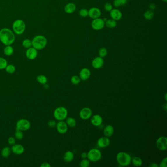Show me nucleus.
<instances>
[{
    "mask_svg": "<svg viewBox=\"0 0 167 167\" xmlns=\"http://www.w3.org/2000/svg\"><path fill=\"white\" fill-rule=\"evenodd\" d=\"M127 1H130V0H127Z\"/></svg>",
    "mask_w": 167,
    "mask_h": 167,
    "instance_id": "obj_50",
    "label": "nucleus"
},
{
    "mask_svg": "<svg viewBox=\"0 0 167 167\" xmlns=\"http://www.w3.org/2000/svg\"><path fill=\"white\" fill-rule=\"evenodd\" d=\"M156 145L158 150L165 151L167 149V138L165 136H161L157 140Z\"/></svg>",
    "mask_w": 167,
    "mask_h": 167,
    "instance_id": "obj_9",
    "label": "nucleus"
},
{
    "mask_svg": "<svg viewBox=\"0 0 167 167\" xmlns=\"http://www.w3.org/2000/svg\"><path fill=\"white\" fill-rule=\"evenodd\" d=\"M99 57H104L107 55V50L105 48H101L99 51Z\"/></svg>",
    "mask_w": 167,
    "mask_h": 167,
    "instance_id": "obj_35",
    "label": "nucleus"
},
{
    "mask_svg": "<svg viewBox=\"0 0 167 167\" xmlns=\"http://www.w3.org/2000/svg\"><path fill=\"white\" fill-rule=\"evenodd\" d=\"M11 151L16 155H20L23 154L25 149L22 145L20 144H14L11 147Z\"/></svg>",
    "mask_w": 167,
    "mask_h": 167,
    "instance_id": "obj_19",
    "label": "nucleus"
},
{
    "mask_svg": "<svg viewBox=\"0 0 167 167\" xmlns=\"http://www.w3.org/2000/svg\"><path fill=\"white\" fill-rule=\"evenodd\" d=\"M81 81L80 77L78 75H73L71 78V81L74 85H78L80 83Z\"/></svg>",
    "mask_w": 167,
    "mask_h": 167,
    "instance_id": "obj_31",
    "label": "nucleus"
},
{
    "mask_svg": "<svg viewBox=\"0 0 167 167\" xmlns=\"http://www.w3.org/2000/svg\"><path fill=\"white\" fill-rule=\"evenodd\" d=\"M22 45L24 47L28 49L32 46V41H31L29 39H26L23 41Z\"/></svg>",
    "mask_w": 167,
    "mask_h": 167,
    "instance_id": "obj_32",
    "label": "nucleus"
},
{
    "mask_svg": "<svg viewBox=\"0 0 167 167\" xmlns=\"http://www.w3.org/2000/svg\"><path fill=\"white\" fill-rule=\"evenodd\" d=\"M114 132V129L113 126L111 125H107L103 129V134L105 136L107 137H110L113 135Z\"/></svg>",
    "mask_w": 167,
    "mask_h": 167,
    "instance_id": "obj_20",
    "label": "nucleus"
},
{
    "mask_svg": "<svg viewBox=\"0 0 167 167\" xmlns=\"http://www.w3.org/2000/svg\"><path fill=\"white\" fill-rule=\"evenodd\" d=\"M47 44V40L43 35H37L32 40V46L35 49L42 50L44 49Z\"/></svg>",
    "mask_w": 167,
    "mask_h": 167,
    "instance_id": "obj_3",
    "label": "nucleus"
},
{
    "mask_svg": "<svg viewBox=\"0 0 167 167\" xmlns=\"http://www.w3.org/2000/svg\"><path fill=\"white\" fill-rule=\"evenodd\" d=\"M74 158V153L71 151H67L65 153L63 157V159L66 162H71L73 160Z\"/></svg>",
    "mask_w": 167,
    "mask_h": 167,
    "instance_id": "obj_22",
    "label": "nucleus"
},
{
    "mask_svg": "<svg viewBox=\"0 0 167 167\" xmlns=\"http://www.w3.org/2000/svg\"><path fill=\"white\" fill-rule=\"evenodd\" d=\"M163 2H165V3H167V0H162Z\"/></svg>",
    "mask_w": 167,
    "mask_h": 167,
    "instance_id": "obj_49",
    "label": "nucleus"
},
{
    "mask_svg": "<svg viewBox=\"0 0 167 167\" xmlns=\"http://www.w3.org/2000/svg\"><path fill=\"white\" fill-rule=\"evenodd\" d=\"M120 2L121 6H124L127 3V0H120Z\"/></svg>",
    "mask_w": 167,
    "mask_h": 167,
    "instance_id": "obj_47",
    "label": "nucleus"
},
{
    "mask_svg": "<svg viewBox=\"0 0 167 167\" xmlns=\"http://www.w3.org/2000/svg\"><path fill=\"white\" fill-rule=\"evenodd\" d=\"M41 167H51V165H50L49 163H43L41 164V165L40 166Z\"/></svg>",
    "mask_w": 167,
    "mask_h": 167,
    "instance_id": "obj_45",
    "label": "nucleus"
},
{
    "mask_svg": "<svg viewBox=\"0 0 167 167\" xmlns=\"http://www.w3.org/2000/svg\"><path fill=\"white\" fill-rule=\"evenodd\" d=\"M154 13L152 11L150 10L146 11L144 13V17L146 20H151L154 17Z\"/></svg>",
    "mask_w": 167,
    "mask_h": 167,
    "instance_id": "obj_28",
    "label": "nucleus"
},
{
    "mask_svg": "<svg viewBox=\"0 0 167 167\" xmlns=\"http://www.w3.org/2000/svg\"><path fill=\"white\" fill-rule=\"evenodd\" d=\"M68 116V110L66 108L63 106L57 107L54 112V116L58 121H64Z\"/></svg>",
    "mask_w": 167,
    "mask_h": 167,
    "instance_id": "obj_4",
    "label": "nucleus"
},
{
    "mask_svg": "<svg viewBox=\"0 0 167 167\" xmlns=\"http://www.w3.org/2000/svg\"><path fill=\"white\" fill-rule=\"evenodd\" d=\"M167 157H165V158L163 159L161 161L160 164V167H167Z\"/></svg>",
    "mask_w": 167,
    "mask_h": 167,
    "instance_id": "obj_39",
    "label": "nucleus"
},
{
    "mask_svg": "<svg viewBox=\"0 0 167 167\" xmlns=\"http://www.w3.org/2000/svg\"><path fill=\"white\" fill-rule=\"evenodd\" d=\"M3 51H4V53L6 55H8V56H10L13 54L14 49H13L12 46H10V45H8L5 48Z\"/></svg>",
    "mask_w": 167,
    "mask_h": 167,
    "instance_id": "obj_26",
    "label": "nucleus"
},
{
    "mask_svg": "<svg viewBox=\"0 0 167 167\" xmlns=\"http://www.w3.org/2000/svg\"><path fill=\"white\" fill-rule=\"evenodd\" d=\"M92 115V111L89 107H84L80 112V117L81 119L88 120Z\"/></svg>",
    "mask_w": 167,
    "mask_h": 167,
    "instance_id": "obj_10",
    "label": "nucleus"
},
{
    "mask_svg": "<svg viewBox=\"0 0 167 167\" xmlns=\"http://www.w3.org/2000/svg\"><path fill=\"white\" fill-rule=\"evenodd\" d=\"M131 157L126 152H119L116 155V160L118 164L123 167L129 165L131 163Z\"/></svg>",
    "mask_w": 167,
    "mask_h": 167,
    "instance_id": "obj_2",
    "label": "nucleus"
},
{
    "mask_svg": "<svg viewBox=\"0 0 167 167\" xmlns=\"http://www.w3.org/2000/svg\"><path fill=\"white\" fill-rule=\"evenodd\" d=\"M56 127L58 133L60 134H64L67 132L68 126H67L66 122L63 121H60L57 123Z\"/></svg>",
    "mask_w": 167,
    "mask_h": 167,
    "instance_id": "obj_11",
    "label": "nucleus"
},
{
    "mask_svg": "<svg viewBox=\"0 0 167 167\" xmlns=\"http://www.w3.org/2000/svg\"><path fill=\"white\" fill-rule=\"evenodd\" d=\"M90 161L87 158L83 159L80 163V166L81 167H88L90 166Z\"/></svg>",
    "mask_w": 167,
    "mask_h": 167,
    "instance_id": "obj_34",
    "label": "nucleus"
},
{
    "mask_svg": "<svg viewBox=\"0 0 167 167\" xmlns=\"http://www.w3.org/2000/svg\"><path fill=\"white\" fill-rule=\"evenodd\" d=\"M91 72L89 69L87 68H84L81 69L80 72V80L83 81L87 80L88 79H89L90 77Z\"/></svg>",
    "mask_w": 167,
    "mask_h": 167,
    "instance_id": "obj_17",
    "label": "nucleus"
},
{
    "mask_svg": "<svg viewBox=\"0 0 167 167\" xmlns=\"http://www.w3.org/2000/svg\"><path fill=\"white\" fill-rule=\"evenodd\" d=\"M31 126V123L26 119H20L16 123V130L25 131L29 130Z\"/></svg>",
    "mask_w": 167,
    "mask_h": 167,
    "instance_id": "obj_7",
    "label": "nucleus"
},
{
    "mask_svg": "<svg viewBox=\"0 0 167 167\" xmlns=\"http://www.w3.org/2000/svg\"><path fill=\"white\" fill-rule=\"evenodd\" d=\"M167 94L166 93L165 94V95H164V98H165V100L166 101H167Z\"/></svg>",
    "mask_w": 167,
    "mask_h": 167,
    "instance_id": "obj_48",
    "label": "nucleus"
},
{
    "mask_svg": "<svg viewBox=\"0 0 167 167\" xmlns=\"http://www.w3.org/2000/svg\"><path fill=\"white\" fill-rule=\"evenodd\" d=\"M155 8H156L155 5L153 3H150V6H149V8L150 9V10H154L155 9Z\"/></svg>",
    "mask_w": 167,
    "mask_h": 167,
    "instance_id": "obj_43",
    "label": "nucleus"
},
{
    "mask_svg": "<svg viewBox=\"0 0 167 167\" xmlns=\"http://www.w3.org/2000/svg\"><path fill=\"white\" fill-rule=\"evenodd\" d=\"M104 8L105 10L106 11H110L112 9H113V6H112V4L109 3H106L104 6Z\"/></svg>",
    "mask_w": 167,
    "mask_h": 167,
    "instance_id": "obj_38",
    "label": "nucleus"
},
{
    "mask_svg": "<svg viewBox=\"0 0 167 167\" xmlns=\"http://www.w3.org/2000/svg\"><path fill=\"white\" fill-rule=\"evenodd\" d=\"M102 154L99 149L96 148L91 149L87 152V159L89 161L96 162L101 159Z\"/></svg>",
    "mask_w": 167,
    "mask_h": 167,
    "instance_id": "obj_5",
    "label": "nucleus"
},
{
    "mask_svg": "<svg viewBox=\"0 0 167 167\" xmlns=\"http://www.w3.org/2000/svg\"><path fill=\"white\" fill-rule=\"evenodd\" d=\"M110 144V141L107 137H101L97 141V145L101 148H106Z\"/></svg>",
    "mask_w": 167,
    "mask_h": 167,
    "instance_id": "obj_13",
    "label": "nucleus"
},
{
    "mask_svg": "<svg viewBox=\"0 0 167 167\" xmlns=\"http://www.w3.org/2000/svg\"><path fill=\"white\" fill-rule=\"evenodd\" d=\"M8 142L9 144L11 145H13L15 144V139L13 137H9V138L8 139Z\"/></svg>",
    "mask_w": 167,
    "mask_h": 167,
    "instance_id": "obj_41",
    "label": "nucleus"
},
{
    "mask_svg": "<svg viewBox=\"0 0 167 167\" xmlns=\"http://www.w3.org/2000/svg\"><path fill=\"white\" fill-rule=\"evenodd\" d=\"M79 14L81 17L85 18L88 16V10L87 9L82 8L79 12Z\"/></svg>",
    "mask_w": 167,
    "mask_h": 167,
    "instance_id": "obj_37",
    "label": "nucleus"
},
{
    "mask_svg": "<svg viewBox=\"0 0 167 167\" xmlns=\"http://www.w3.org/2000/svg\"><path fill=\"white\" fill-rule=\"evenodd\" d=\"M110 16L112 19L115 21H119L121 19L123 14L121 11L118 9H112L110 11Z\"/></svg>",
    "mask_w": 167,
    "mask_h": 167,
    "instance_id": "obj_18",
    "label": "nucleus"
},
{
    "mask_svg": "<svg viewBox=\"0 0 167 167\" xmlns=\"http://www.w3.org/2000/svg\"><path fill=\"white\" fill-rule=\"evenodd\" d=\"M105 26V22L103 19L101 18L94 19L91 23V27L93 29L96 31H100L103 29Z\"/></svg>",
    "mask_w": 167,
    "mask_h": 167,
    "instance_id": "obj_8",
    "label": "nucleus"
},
{
    "mask_svg": "<svg viewBox=\"0 0 167 167\" xmlns=\"http://www.w3.org/2000/svg\"><path fill=\"white\" fill-rule=\"evenodd\" d=\"M15 35L8 28H3L0 31V40L6 46L13 44L15 41Z\"/></svg>",
    "mask_w": 167,
    "mask_h": 167,
    "instance_id": "obj_1",
    "label": "nucleus"
},
{
    "mask_svg": "<svg viewBox=\"0 0 167 167\" xmlns=\"http://www.w3.org/2000/svg\"><path fill=\"white\" fill-rule=\"evenodd\" d=\"M131 162L136 167H140L142 165L143 160L139 157H134L131 159Z\"/></svg>",
    "mask_w": 167,
    "mask_h": 167,
    "instance_id": "obj_23",
    "label": "nucleus"
},
{
    "mask_svg": "<svg viewBox=\"0 0 167 167\" xmlns=\"http://www.w3.org/2000/svg\"><path fill=\"white\" fill-rule=\"evenodd\" d=\"M76 9V6L73 3H70L67 4L64 8L65 13L68 14H71L74 13Z\"/></svg>",
    "mask_w": 167,
    "mask_h": 167,
    "instance_id": "obj_21",
    "label": "nucleus"
},
{
    "mask_svg": "<svg viewBox=\"0 0 167 167\" xmlns=\"http://www.w3.org/2000/svg\"><path fill=\"white\" fill-rule=\"evenodd\" d=\"M103 122V118L101 115L98 114L93 115L91 119V123L95 126H101Z\"/></svg>",
    "mask_w": 167,
    "mask_h": 167,
    "instance_id": "obj_16",
    "label": "nucleus"
},
{
    "mask_svg": "<svg viewBox=\"0 0 167 167\" xmlns=\"http://www.w3.org/2000/svg\"><path fill=\"white\" fill-rule=\"evenodd\" d=\"M38 55L37 50L33 48H29L26 52V56L29 60H34Z\"/></svg>",
    "mask_w": 167,
    "mask_h": 167,
    "instance_id": "obj_15",
    "label": "nucleus"
},
{
    "mask_svg": "<svg viewBox=\"0 0 167 167\" xmlns=\"http://www.w3.org/2000/svg\"><path fill=\"white\" fill-rule=\"evenodd\" d=\"M8 65V61L5 58L0 57V70L5 69Z\"/></svg>",
    "mask_w": 167,
    "mask_h": 167,
    "instance_id": "obj_33",
    "label": "nucleus"
},
{
    "mask_svg": "<svg viewBox=\"0 0 167 167\" xmlns=\"http://www.w3.org/2000/svg\"><path fill=\"white\" fill-rule=\"evenodd\" d=\"M13 31L16 34L20 35L23 34L26 29V24L24 21L18 19L15 20L13 25Z\"/></svg>",
    "mask_w": 167,
    "mask_h": 167,
    "instance_id": "obj_6",
    "label": "nucleus"
},
{
    "mask_svg": "<svg viewBox=\"0 0 167 167\" xmlns=\"http://www.w3.org/2000/svg\"><path fill=\"white\" fill-rule=\"evenodd\" d=\"M6 72L8 74H12L15 72L16 68L13 65H8L5 68Z\"/></svg>",
    "mask_w": 167,
    "mask_h": 167,
    "instance_id": "obj_29",
    "label": "nucleus"
},
{
    "mask_svg": "<svg viewBox=\"0 0 167 167\" xmlns=\"http://www.w3.org/2000/svg\"><path fill=\"white\" fill-rule=\"evenodd\" d=\"M66 123L69 127H74L77 124V121L73 117H68L66 119Z\"/></svg>",
    "mask_w": 167,
    "mask_h": 167,
    "instance_id": "obj_25",
    "label": "nucleus"
},
{
    "mask_svg": "<svg viewBox=\"0 0 167 167\" xmlns=\"http://www.w3.org/2000/svg\"><path fill=\"white\" fill-rule=\"evenodd\" d=\"M57 124L56 122L54 120H51V121H49L48 122V125L51 128H54L57 126Z\"/></svg>",
    "mask_w": 167,
    "mask_h": 167,
    "instance_id": "obj_40",
    "label": "nucleus"
},
{
    "mask_svg": "<svg viewBox=\"0 0 167 167\" xmlns=\"http://www.w3.org/2000/svg\"><path fill=\"white\" fill-rule=\"evenodd\" d=\"M101 10L98 8H91L88 10V16L93 19L100 18L101 16Z\"/></svg>",
    "mask_w": 167,
    "mask_h": 167,
    "instance_id": "obj_12",
    "label": "nucleus"
},
{
    "mask_svg": "<svg viewBox=\"0 0 167 167\" xmlns=\"http://www.w3.org/2000/svg\"><path fill=\"white\" fill-rule=\"evenodd\" d=\"M114 6L116 7V8H118L119 6H121V3L120 2V0H114L113 3Z\"/></svg>",
    "mask_w": 167,
    "mask_h": 167,
    "instance_id": "obj_42",
    "label": "nucleus"
},
{
    "mask_svg": "<svg viewBox=\"0 0 167 167\" xmlns=\"http://www.w3.org/2000/svg\"><path fill=\"white\" fill-rule=\"evenodd\" d=\"M14 135H15V138L19 140L22 139L24 137V134L21 130H16L15 132V134H14Z\"/></svg>",
    "mask_w": 167,
    "mask_h": 167,
    "instance_id": "obj_36",
    "label": "nucleus"
},
{
    "mask_svg": "<svg viewBox=\"0 0 167 167\" xmlns=\"http://www.w3.org/2000/svg\"><path fill=\"white\" fill-rule=\"evenodd\" d=\"M37 80L41 85H45L47 82V78L44 75H39L37 77Z\"/></svg>",
    "mask_w": 167,
    "mask_h": 167,
    "instance_id": "obj_30",
    "label": "nucleus"
},
{
    "mask_svg": "<svg viewBox=\"0 0 167 167\" xmlns=\"http://www.w3.org/2000/svg\"><path fill=\"white\" fill-rule=\"evenodd\" d=\"M11 152V150L9 147H4L2 150V152H1L2 157L4 158H7L10 155Z\"/></svg>",
    "mask_w": 167,
    "mask_h": 167,
    "instance_id": "obj_27",
    "label": "nucleus"
},
{
    "mask_svg": "<svg viewBox=\"0 0 167 167\" xmlns=\"http://www.w3.org/2000/svg\"><path fill=\"white\" fill-rule=\"evenodd\" d=\"M104 59L103 57H98L94 58L92 62V66L95 69L101 68L104 64Z\"/></svg>",
    "mask_w": 167,
    "mask_h": 167,
    "instance_id": "obj_14",
    "label": "nucleus"
},
{
    "mask_svg": "<svg viewBox=\"0 0 167 167\" xmlns=\"http://www.w3.org/2000/svg\"><path fill=\"white\" fill-rule=\"evenodd\" d=\"M81 157L83 159L87 158V153L86 152H83L81 154Z\"/></svg>",
    "mask_w": 167,
    "mask_h": 167,
    "instance_id": "obj_44",
    "label": "nucleus"
},
{
    "mask_svg": "<svg viewBox=\"0 0 167 167\" xmlns=\"http://www.w3.org/2000/svg\"><path fill=\"white\" fill-rule=\"evenodd\" d=\"M105 25L107 27V28H109V29H113L116 26V21L112 19H108L105 22Z\"/></svg>",
    "mask_w": 167,
    "mask_h": 167,
    "instance_id": "obj_24",
    "label": "nucleus"
},
{
    "mask_svg": "<svg viewBox=\"0 0 167 167\" xmlns=\"http://www.w3.org/2000/svg\"><path fill=\"white\" fill-rule=\"evenodd\" d=\"M150 167H158L159 165L157 163H150V165H149Z\"/></svg>",
    "mask_w": 167,
    "mask_h": 167,
    "instance_id": "obj_46",
    "label": "nucleus"
}]
</instances>
